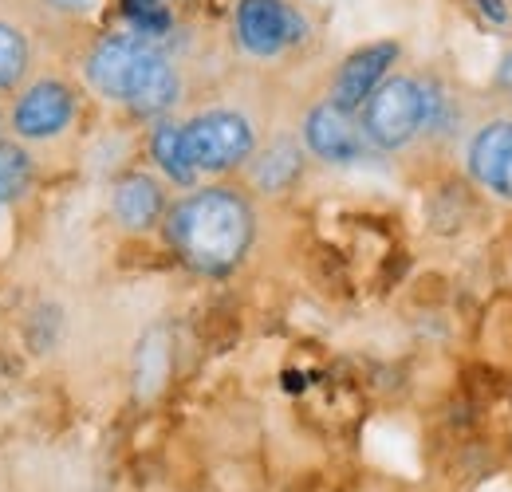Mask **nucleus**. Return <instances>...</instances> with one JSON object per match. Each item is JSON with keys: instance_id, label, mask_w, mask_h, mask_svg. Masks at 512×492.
I'll return each instance as SVG.
<instances>
[{"instance_id": "f257e3e1", "label": "nucleus", "mask_w": 512, "mask_h": 492, "mask_svg": "<svg viewBox=\"0 0 512 492\" xmlns=\"http://www.w3.org/2000/svg\"><path fill=\"white\" fill-rule=\"evenodd\" d=\"M170 241L197 272L221 276L249 252L253 209L229 189H201L170 213Z\"/></svg>"}, {"instance_id": "f03ea898", "label": "nucleus", "mask_w": 512, "mask_h": 492, "mask_svg": "<svg viewBox=\"0 0 512 492\" xmlns=\"http://www.w3.org/2000/svg\"><path fill=\"white\" fill-rule=\"evenodd\" d=\"M426 123V87L414 79H386L367 99V138L383 150L406 146Z\"/></svg>"}, {"instance_id": "7ed1b4c3", "label": "nucleus", "mask_w": 512, "mask_h": 492, "mask_svg": "<svg viewBox=\"0 0 512 492\" xmlns=\"http://www.w3.org/2000/svg\"><path fill=\"white\" fill-rule=\"evenodd\" d=\"M186 130V146H190V158L201 170L217 174V170H233L237 162H245L253 154V126L245 123L241 115L233 111H209V115H197Z\"/></svg>"}, {"instance_id": "20e7f679", "label": "nucleus", "mask_w": 512, "mask_h": 492, "mask_svg": "<svg viewBox=\"0 0 512 492\" xmlns=\"http://www.w3.org/2000/svg\"><path fill=\"white\" fill-rule=\"evenodd\" d=\"M237 36L253 56H276L284 44L304 36V20L280 0H241Z\"/></svg>"}, {"instance_id": "39448f33", "label": "nucleus", "mask_w": 512, "mask_h": 492, "mask_svg": "<svg viewBox=\"0 0 512 492\" xmlns=\"http://www.w3.org/2000/svg\"><path fill=\"white\" fill-rule=\"evenodd\" d=\"M150 56V48L142 44V36H115V40H103L91 60H87V75L95 83L99 95L107 99H127L130 83L138 75L142 60Z\"/></svg>"}, {"instance_id": "423d86ee", "label": "nucleus", "mask_w": 512, "mask_h": 492, "mask_svg": "<svg viewBox=\"0 0 512 492\" xmlns=\"http://www.w3.org/2000/svg\"><path fill=\"white\" fill-rule=\"evenodd\" d=\"M394 60H398V44H390V40L355 52L351 60L343 63L339 79H335V95H331V103L343 107V111H359V107L371 99V91L379 87V79H383L386 67H390Z\"/></svg>"}, {"instance_id": "0eeeda50", "label": "nucleus", "mask_w": 512, "mask_h": 492, "mask_svg": "<svg viewBox=\"0 0 512 492\" xmlns=\"http://www.w3.org/2000/svg\"><path fill=\"white\" fill-rule=\"evenodd\" d=\"M304 134H308V146L327 158V162H355L363 158V134L351 119V111L335 107V103H320L308 123H304Z\"/></svg>"}, {"instance_id": "6e6552de", "label": "nucleus", "mask_w": 512, "mask_h": 492, "mask_svg": "<svg viewBox=\"0 0 512 492\" xmlns=\"http://www.w3.org/2000/svg\"><path fill=\"white\" fill-rule=\"evenodd\" d=\"M473 178L512 201V123H489L469 146Z\"/></svg>"}, {"instance_id": "1a4fd4ad", "label": "nucleus", "mask_w": 512, "mask_h": 492, "mask_svg": "<svg viewBox=\"0 0 512 492\" xmlns=\"http://www.w3.org/2000/svg\"><path fill=\"white\" fill-rule=\"evenodd\" d=\"M71 123V91L64 83H36L16 107V134L52 138Z\"/></svg>"}, {"instance_id": "9d476101", "label": "nucleus", "mask_w": 512, "mask_h": 492, "mask_svg": "<svg viewBox=\"0 0 512 492\" xmlns=\"http://www.w3.org/2000/svg\"><path fill=\"white\" fill-rule=\"evenodd\" d=\"M174 99H178V75H174V67L162 60V56H146L142 67H138V75H134V83H130V111L134 115H162L166 107H174Z\"/></svg>"}, {"instance_id": "9b49d317", "label": "nucleus", "mask_w": 512, "mask_h": 492, "mask_svg": "<svg viewBox=\"0 0 512 492\" xmlns=\"http://www.w3.org/2000/svg\"><path fill=\"white\" fill-rule=\"evenodd\" d=\"M115 213H119V221H123L127 229H146V225H154L158 213H162V189L150 182V178L134 174V178H127V182L119 185V193H115Z\"/></svg>"}, {"instance_id": "f8f14e48", "label": "nucleus", "mask_w": 512, "mask_h": 492, "mask_svg": "<svg viewBox=\"0 0 512 492\" xmlns=\"http://www.w3.org/2000/svg\"><path fill=\"white\" fill-rule=\"evenodd\" d=\"M150 150H154V158H158V166L174 178L178 185H193L197 178V166H193L190 158V146H186V130L182 126H170L162 123L154 130V142H150Z\"/></svg>"}, {"instance_id": "ddd939ff", "label": "nucleus", "mask_w": 512, "mask_h": 492, "mask_svg": "<svg viewBox=\"0 0 512 492\" xmlns=\"http://www.w3.org/2000/svg\"><path fill=\"white\" fill-rule=\"evenodd\" d=\"M32 182V162L16 142H0V205L24 197Z\"/></svg>"}, {"instance_id": "4468645a", "label": "nucleus", "mask_w": 512, "mask_h": 492, "mask_svg": "<svg viewBox=\"0 0 512 492\" xmlns=\"http://www.w3.org/2000/svg\"><path fill=\"white\" fill-rule=\"evenodd\" d=\"M296 174H300V150L288 146V142L272 146V150L260 158V166H256V182L264 185V189H288Z\"/></svg>"}, {"instance_id": "2eb2a0df", "label": "nucleus", "mask_w": 512, "mask_h": 492, "mask_svg": "<svg viewBox=\"0 0 512 492\" xmlns=\"http://www.w3.org/2000/svg\"><path fill=\"white\" fill-rule=\"evenodd\" d=\"M28 67V44L12 24H0V87H16Z\"/></svg>"}, {"instance_id": "dca6fc26", "label": "nucleus", "mask_w": 512, "mask_h": 492, "mask_svg": "<svg viewBox=\"0 0 512 492\" xmlns=\"http://www.w3.org/2000/svg\"><path fill=\"white\" fill-rule=\"evenodd\" d=\"M123 12H127L138 36H166L170 32V12L162 0H123Z\"/></svg>"}, {"instance_id": "f3484780", "label": "nucleus", "mask_w": 512, "mask_h": 492, "mask_svg": "<svg viewBox=\"0 0 512 492\" xmlns=\"http://www.w3.org/2000/svg\"><path fill=\"white\" fill-rule=\"evenodd\" d=\"M473 8H477V12H481V20H485V24H493V28L509 24V0H473Z\"/></svg>"}, {"instance_id": "a211bd4d", "label": "nucleus", "mask_w": 512, "mask_h": 492, "mask_svg": "<svg viewBox=\"0 0 512 492\" xmlns=\"http://www.w3.org/2000/svg\"><path fill=\"white\" fill-rule=\"evenodd\" d=\"M52 4H56V8H87L91 0H52Z\"/></svg>"}]
</instances>
